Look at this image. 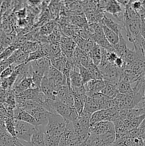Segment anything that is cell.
I'll return each mask as SVG.
<instances>
[{
  "mask_svg": "<svg viewBox=\"0 0 145 146\" xmlns=\"http://www.w3.org/2000/svg\"><path fill=\"white\" fill-rule=\"evenodd\" d=\"M14 125H15L16 138L21 141L31 143V136L35 131L36 126L15 119H14Z\"/></svg>",
  "mask_w": 145,
  "mask_h": 146,
  "instance_id": "3957f363",
  "label": "cell"
},
{
  "mask_svg": "<svg viewBox=\"0 0 145 146\" xmlns=\"http://www.w3.org/2000/svg\"><path fill=\"white\" fill-rule=\"evenodd\" d=\"M90 58H91L94 64L98 66L100 64L101 59H102V48L95 43L94 44L92 51H91L90 54Z\"/></svg>",
  "mask_w": 145,
  "mask_h": 146,
  "instance_id": "d4e9b609",
  "label": "cell"
},
{
  "mask_svg": "<svg viewBox=\"0 0 145 146\" xmlns=\"http://www.w3.org/2000/svg\"><path fill=\"white\" fill-rule=\"evenodd\" d=\"M32 146H45V126H36L31 138Z\"/></svg>",
  "mask_w": 145,
  "mask_h": 146,
  "instance_id": "7c38bea8",
  "label": "cell"
},
{
  "mask_svg": "<svg viewBox=\"0 0 145 146\" xmlns=\"http://www.w3.org/2000/svg\"><path fill=\"white\" fill-rule=\"evenodd\" d=\"M14 68H15V66L11 65L10 66H9L8 68H6L4 71H3L1 73V78H5L9 77L13 74V72H14Z\"/></svg>",
  "mask_w": 145,
  "mask_h": 146,
  "instance_id": "e575fe53",
  "label": "cell"
},
{
  "mask_svg": "<svg viewBox=\"0 0 145 146\" xmlns=\"http://www.w3.org/2000/svg\"><path fill=\"white\" fill-rule=\"evenodd\" d=\"M141 36L145 40V22L141 20Z\"/></svg>",
  "mask_w": 145,
  "mask_h": 146,
  "instance_id": "f35d334b",
  "label": "cell"
},
{
  "mask_svg": "<svg viewBox=\"0 0 145 146\" xmlns=\"http://www.w3.org/2000/svg\"><path fill=\"white\" fill-rule=\"evenodd\" d=\"M28 113L34 117L35 121H36L38 126H45L48 124L50 115L51 114L42 106H39L28 111Z\"/></svg>",
  "mask_w": 145,
  "mask_h": 146,
  "instance_id": "52a82bcc",
  "label": "cell"
},
{
  "mask_svg": "<svg viewBox=\"0 0 145 146\" xmlns=\"http://www.w3.org/2000/svg\"><path fill=\"white\" fill-rule=\"evenodd\" d=\"M14 118L17 121H21L23 122L28 123L34 126H38L36 121L34 118V117L28 113L26 111L21 108L16 107L14 110Z\"/></svg>",
  "mask_w": 145,
  "mask_h": 146,
  "instance_id": "8fae6325",
  "label": "cell"
},
{
  "mask_svg": "<svg viewBox=\"0 0 145 146\" xmlns=\"http://www.w3.org/2000/svg\"><path fill=\"white\" fill-rule=\"evenodd\" d=\"M145 118V114L142 115L141 116L136 117V118H133L131 120H127V121H124V123H125V128L127 130V131H132V130L136 129L139 127L142 121L144 120Z\"/></svg>",
  "mask_w": 145,
  "mask_h": 146,
  "instance_id": "7402d4cb",
  "label": "cell"
},
{
  "mask_svg": "<svg viewBox=\"0 0 145 146\" xmlns=\"http://www.w3.org/2000/svg\"><path fill=\"white\" fill-rule=\"evenodd\" d=\"M60 138L55 137H51L45 135V146H59Z\"/></svg>",
  "mask_w": 145,
  "mask_h": 146,
  "instance_id": "d6a6232c",
  "label": "cell"
},
{
  "mask_svg": "<svg viewBox=\"0 0 145 146\" xmlns=\"http://www.w3.org/2000/svg\"><path fill=\"white\" fill-rule=\"evenodd\" d=\"M117 90L119 94H128L132 92V84L127 80L122 78L117 84Z\"/></svg>",
  "mask_w": 145,
  "mask_h": 146,
  "instance_id": "83f0119b",
  "label": "cell"
},
{
  "mask_svg": "<svg viewBox=\"0 0 145 146\" xmlns=\"http://www.w3.org/2000/svg\"><path fill=\"white\" fill-rule=\"evenodd\" d=\"M57 100L66 104L71 107H73V96H72L71 88L67 85L61 86L58 91L56 96Z\"/></svg>",
  "mask_w": 145,
  "mask_h": 146,
  "instance_id": "30bf717a",
  "label": "cell"
},
{
  "mask_svg": "<svg viewBox=\"0 0 145 146\" xmlns=\"http://www.w3.org/2000/svg\"><path fill=\"white\" fill-rule=\"evenodd\" d=\"M0 79H1V73H0Z\"/></svg>",
  "mask_w": 145,
  "mask_h": 146,
  "instance_id": "7bdbcfd3",
  "label": "cell"
},
{
  "mask_svg": "<svg viewBox=\"0 0 145 146\" xmlns=\"http://www.w3.org/2000/svg\"><path fill=\"white\" fill-rule=\"evenodd\" d=\"M144 101H145V90H144Z\"/></svg>",
  "mask_w": 145,
  "mask_h": 146,
  "instance_id": "b9f144b4",
  "label": "cell"
},
{
  "mask_svg": "<svg viewBox=\"0 0 145 146\" xmlns=\"http://www.w3.org/2000/svg\"><path fill=\"white\" fill-rule=\"evenodd\" d=\"M100 104L98 100L94 99L91 97L87 96L86 100L85 102V106H84V112H86L88 113L91 114L94 113L96 111H100Z\"/></svg>",
  "mask_w": 145,
  "mask_h": 146,
  "instance_id": "e0dca14e",
  "label": "cell"
},
{
  "mask_svg": "<svg viewBox=\"0 0 145 146\" xmlns=\"http://www.w3.org/2000/svg\"><path fill=\"white\" fill-rule=\"evenodd\" d=\"M84 87L86 91L87 96L92 94L100 93L105 87V81L104 80H94L92 79L87 83Z\"/></svg>",
  "mask_w": 145,
  "mask_h": 146,
  "instance_id": "4fadbf2b",
  "label": "cell"
},
{
  "mask_svg": "<svg viewBox=\"0 0 145 146\" xmlns=\"http://www.w3.org/2000/svg\"><path fill=\"white\" fill-rule=\"evenodd\" d=\"M14 145H15V146H27L24 145V144L22 143V141H19V140H18L16 138L15 139H14Z\"/></svg>",
  "mask_w": 145,
  "mask_h": 146,
  "instance_id": "ab89813d",
  "label": "cell"
},
{
  "mask_svg": "<svg viewBox=\"0 0 145 146\" xmlns=\"http://www.w3.org/2000/svg\"><path fill=\"white\" fill-rule=\"evenodd\" d=\"M115 125L113 123L109 121H101V122L94 123L90 125V132L91 134L96 135H102L109 131H114Z\"/></svg>",
  "mask_w": 145,
  "mask_h": 146,
  "instance_id": "9c48e42d",
  "label": "cell"
},
{
  "mask_svg": "<svg viewBox=\"0 0 145 146\" xmlns=\"http://www.w3.org/2000/svg\"><path fill=\"white\" fill-rule=\"evenodd\" d=\"M101 24H102V25L106 26L107 28H109V29L113 31L114 32H115L117 34H118V35H119L120 33H122V30H124L123 24H119L118 23L115 22V21H114V20H112V19L107 17L105 15L104 16Z\"/></svg>",
  "mask_w": 145,
  "mask_h": 146,
  "instance_id": "2e32d148",
  "label": "cell"
},
{
  "mask_svg": "<svg viewBox=\"0 0 145 146\" xmlns=\"http://www.w3.org/2000/svg\"><path fill=\"white\" fill-rule=\"evenodd\" d=\"M0 146H1V145H0Z\"/></svg>",
  "mask_w": 145,
  "mask_h": 146,
  "instance_id": "f6af8a7d",
  "label": "cell"
},
{
  "mask_svg": "<svg viewBox=\"0 0 145 146\" xmlns=\"http://www.w3.org/2000/svg\"><path fill=\"white\" fill-rule=\"evenodd\" d=\"M15 17L17 18V19H26L27 17V9L26 7L21 9L18 11L15 12Z\"/></svg>",
  "mask_w": 145,
  "mask_h": 146,
  "instance_id": "836d02e7",
  "label": "cell"
},
{
  "mask_svg": "<svg viewBox=\"0 0 145 146\" xmlns=\"http://www.w3.org/2000/svg\"><path fill=\"white\" fill-rule=\"evenodd\" d=\"M67 121L58 114H51L48 123L45 126V135L61 138L66 128Z\"/></svg>",
  "mask_w": 145,
  "mask_h": 146,
  "instance_id": "6da1fadb",
  "label": "cell"
},
{
  "mask_svg": "<svg viewBox=\"0 0 145 146\" xmlns=\"http://www.w3.org/2000/svg\"><path fill=\"white\" fill-rule=\"evenodd\" d=\"M51 105L55 114H58L65 121L72 123L78 118V113L73 107H71L58 100H52Z\"/></svg>",
  "mask_w": 145,
  "mask_h": 146,
  "instance_id": "7a4b0ae2",
  "label": "cell"
},
{
  "mask_svg": "<svg viewBox=\"0 0 145 146\" xmlns=\"http://www.w3.org/2000/svg\"><path fill=\"white\" fill-rule=\"evenodd\" d=\"M118 57V56L117 55L116 53L115 52H108L107 54V61H109L110 64H114V62L115 61V60L117 59V58Z\"/></svg>",
  "mask_w": 145,
  "mask_h": 146,
  "instance_id": "74e56055",
  "label": "cell"
},
{
  "mask_svg": "<svg viewBox=\"0 0 145 146\" xmlns=\"http://www.w3.org/2000/svg\"><path fill=\"white\" fill-rule=\"evenodd\" d=\"M88 70L89 71L90 74L92 78L94 80H103L102 78V75L101 74L100 71L98 68V66L94 64L92 61H90L88 66L87 67Z\"/></svg>",
  "mask_w": 145,
  "mask_h": 146,
  "instance_id": "f546056e",
  "label": "cell"
},
{
  "mask_svg": "<svg viewBox=\"0 0 145 146\" xmlns=\"http://www.w3.org/2000/svg\"><path fill=\"white\" fill-rule=\"evenodd\" d=\"M50 61H51V65L54 68H55L57 70L63 73L64 68H65V65H66L67 61H68V58L65 56L63 54H62L56 57L50 58Z\"/></svg>",
  "mask_w": 145,
  "mask_h": 146,
  "instance_id": "ffe728a7",
  "label": "cell"
},
{
  "mask_svg": "<svg viewBox=\"0 0 145 146\" xmlns=\"http://www.w3.org/2000/svg\"><path fill=\"white\" fill-rule=\"evenodd\" d=\"M132 1V0H130L129 4L125 7V18L132 20V21L141 20V16L139 15V13L132 7V5H131Z\"/></svg>",
  "mask_w": 145,
  "mask_h": 146,
  "instance_id": "603a6c76",
  "label": "cell"
},
{
  "mask_svg": "<svg viewBox=\"0 0 145 146\" xmlns=\"http://www.w3.org/2000/svg\"><path fill=\"white\" fill-rule=\"evenodd\" d=\"M142 79H143L144 83V84H145V72L144 73L143 76H142Z\"/></svg>",
  "mask_w": 145,
  "mask_h": 146,
  "instance_id": "60d3db41",
  "label": "cell"
},
{
  "mask_svg": "<svg viewBox=\"0 0 145 146\" xmlns=\"http://www.w3.org/2000/svg\"><path fill=\"white\" fill-rule=\"evenodd\" d=\"M124 30L125 31L128 40L133 44L135 40L140 38L141 36V20L132 21L125 18L123 24Z\"/></svg>",
  "mask_w": 145,
  "mask_h": 146,
  "instance_id": "277c9868",
  "label": "cell"
},
{
  "mask_svg": "<svg viewBox=\"0 0 145 146\" xmlns=\"http://www.w3.org/2000/svg\"><path fill=\"white\" fill-rule=\"evenodd\" d=\"M78 69H79L80 74L81 78H82V85H85L87 83H88L92 79L88 68L82 66H78Z\"/></svg>",
  "mask_w": 145,
  "mask_h": 146,
  "instance_id": "1f68e13d",
  "label": "cell"
},
{
  "mask_svg": "<svg viewBox=\"0 0 145 146\" xmlns=\"http://www.w3.org/2000/svg\"><path fill=\"white\" fill-rule=\"evenodd\" d=\"M6 32L3 29H0V54L4 51V45L5 42Z\"/></svg>",
  "mask_w": 145,
  "mask_h": 146,
  "instance_id": "d590c367",
  "label": "cell"
},
{
  "mask_svg": "<svg viewBox=\"0 0 145 146\" xmlns=\"http://www.w3.org/2000/svg\"><path fill=\"white\" fill-rule=\"evenodd\" d=\"M0 89H1V88H0Z\"/></svg>",
  "mask_w": 145,
  "mask_h": 146,
  "instance_id": "ee69618b",
  "label": "cell"
},
{
  "mask_svg": "<svg viewBox=\"0 0 145 146\" xmlns=\"http://www.w3.org/2000/svg\"><path fill=\"white\" fill-rule=\"evenodd\" d=\"M100 93L107 98L113 99L119 94L117 90V84L105 81V87Z\"/></svg>",
  "mask_w": 145,
  "mask_h": 146,
  "instance_id": "9a60e30c",
  "label": "cell"
},
{
  "mask_svg": "<svg viewBox=\"0 0 145 146\" xmlns=\"http://www.w3.org/2000/svg\"><path fill=\"white\" fill-rule=\"evenodd\" d=\"M99 136L103 143H105L108 145L112 146L114 144V143L115 142V140H116L115 130L109 131V132L103 134V135H99Z\"/></svg>",
  "mask_w": 145,
  "mask_h": 146,
  "instance_id": "f1b7e54d",
  "label": "cell"
},
{
  "mask_svg": "<svg viewBox=\"0 0 145 146\" xmlns=\"http://www.w3.org/2000/svg\"><path fill=\"white\" fill-rule=\"evenodd\" d=\"M14 139L15 138L7 132L5 127L0 128V145L14 146Z\"/></svg>",
  "mask_w": 145,
  "mask_h": 146,
  "instance_id": "d6986e66",
  "label": "cell"
},
{
  "mask_svg": "<svg viewBox=\"0 0 145 146\" xmlns=\"http://www.w3.org/2000/svg\"><path fill=\"white\" fill-rule=\"evenodd\" d=\"M86 98L87 96H73V108L76 110L78 115L82 113L83 111Z\"/></svg>",
  "mask_w": 145,
  "mask_h": 146,
  "instance_id": "4316f807",
  "label": "cell"
},
{
  "mask_svg": "<svg viewBox=\"0 0 145 146\" xmlns=\"http://www.w3.org/2000/svg\"><path fill=\"white\" fill-rule=\"evenodd\" d=\"M132 7L134 10H136L137 12H139V10L141 9L142 6V1H140V0H136V1H132Z\"/></svg>",
  "mask_w": 145,
  "mask_h": 146,
  "instance_id": "8d00e7d4",
  "label": "cell"
},
{
  "mask_svg": "<svg viewBox=\"0 0 145 146\" xmlns=\"http://www.w3.org/2000/svg\"><path fill=\"white\" fill-rule=\"evenodd\" d=\"M40 44L37 41H26L20 46V49L24 52L29 54L34 52L39 48Z\"/></svg>",
  "mask_w": 145,
  "mask_h": 146,
  "instance_id": "484cf974",
  "label": "cell"
},
{
  "mask_svg": "<svg viewBox=\"0 0 145 146\" xmlns=\"http://www.w3.org/2000/svg\"><path fill=\"white\" fill-rule=\"evenodd\" d=\"M60 46L62 53L68 59L72 58L77 46L72 38L63 34L60 41Z\"/></svg>",
  "mask_w": 145,
  "mask_h": 146,
  "instance_id": "ba28073f",
  "label": "cell"
},
{
  "mask_svg": "<svg viewBox=\"0 0 145 146\" xmlns=\"http://www.w3.org/2000/svg\"><path fill=\"white\" fill-rule=\"evenodd\" d=\"M5 128L7 132L12 137L16 138L15 125H14V118L13 117H7L4 121Z\"/></svg>",
  "mask_w": 145,
  "mask_h": 146,
  "instance_id": "4dcf8cb0",
  "label": "cell"
},
{
  "mask_svg": "<svg viewBox=\"0 0 145 146\" xmlns=\"http://www.w3.org/2000/svg\"><path fill=\"white\" fill-rule=\"evenodd\" d=\"M41 92L45 95L47 98L51 100H56L57 94L59 91L58 88L55 86L53 81H51L45 76H44L41 81V86H40Z\"/></svg>",
  "mask_w": 145,
  "mask_h": 146,
  "instance_id": "8992f818",
  "label": "cell"
},
{
  "mask_svg": "<svg viewBox=\"0 0 145 146\" xmlns=\"http://www.w3.org/2000/svg\"><path fill=\"white\" fill-rule=\"evenodd\" d=\"M119 42H118L115 46H113V47L114 49H115V52L116 53L117 55L119 57H122V56H123V55L125 54V51L127 49L128 47L127 46V43L126 41H125V38H124L123 36H122V33H120V34H119Z\"/></svg>",
  "mask_w": 145,
  "mask_h": 146,
  "instance_id": "cb8c5ba5",
  "label": "cell"
},
{
  "mask_svg": "<svg viewBox=\"0 0 145 146\" xmlns=\"http://www.w3.org/2000/svg\"><path fill=\"white\" fill-rule=\"evenodd\" d=\"M32 71H43L45 74L49 67L51 66V61L47 57H44L40 59L30 62Z\"/></svg>",
  "mask_w": 145,
  "mask_h": 146,
  "instance_id": "5bb4252c",
  "label": "cell"
},
{
  "mask_svg": "<svg viewBox=\"0 0 145 146\" xmlns=\"http://www.w3.org/2000/svg\"><path fill=\"white\" fill-rule=\"evenodd\" d=\"M105 12L112 14L122 24L125 22V7L118 3L116 0H110L107 2Z\"/></svg>",
  "mask_w": 145,
  "mask_h": 146,
  "instance_id": "5b68a950",
  "label": "cell"
},
{
  "mask_svg": "<svg viewBox=\"0 0 145 146\" xmlns=\"http://www.w3.org/2000/svg\"><path fill=\"white\" fill-rule=\"evenodd\" d=\"M70 83H71V88H77V87L82 86V82L80 74L79 69L77 66H74L71 70L69 76Z\"/></svg>",
  "mask_w": 145,
  "mask_h": 146,
  "instance_id": "ac0fdd59",
  "label": "cell"
},
{
  "mask_svg": "<svg viewBox=\"0 0 145 146\" xmlns=\"http://www.w3.org/2000/svg\"><path fill=\"white\" fill-rule=\"evenodd\" d=\"M102 30H103L104 34H105V38H107V40L108 41V42H109L112 46L116 45V44L119 42V35L117 34L115 32H114V31H112L111 29H109V28H107L106 26L102 25Z\"/></svg>",
  "mask_w": 145,
  "mask_h": 146,
  "instance_id": "44dd1931",
  "label": "cell"
}]
</instances>
